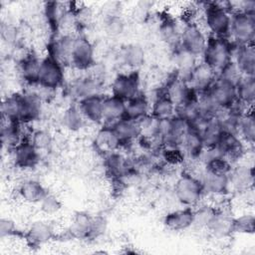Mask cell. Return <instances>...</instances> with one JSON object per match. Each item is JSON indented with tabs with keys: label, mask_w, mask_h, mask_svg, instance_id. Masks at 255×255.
<instances>
[{
	"label": "cell",
	"mask_w": 255,
	"mask_h": 255,
	"mask_svg": "<svg viewBox=\"0 0 255 255\" xmlns=\"http://www.w3.org/2000/svg\"><path fill=\"white\" fill-rule=\"evenodd\" d=\"M201 21L208 36L227 38L231 23V2H208L203 3Z\"/></svg>",
	"instance_id": "obj_1"
},
{
	"label": "cell",
	"mask_w": 255,
	"mask_h": 255,
	"mask_svg": "<svg viewBox=\"0 0 255 255\" xmlns=\"http://www.w3.org/2000/svg\"><path fill=\"white\" fill-rule=\"evenodd\" d=\"M173 193L176 201L186 207H195L205 197L199 177L190 170H182L177 176Z\"/></svg>",
	"instance_id": "obj_2"
},
{
	"label": "cell",
	"mask_w": 255,
	"mask_h": 255,
	"mask_svg": "<svg viewBox=\"0 0 255 255\" xmlns=\"http://www.w3.org/2000/svg\"><path fill=\"white\" fill-rule=\"evenodd\" d=\"M234 45L227 38L208 36L206 47L200 58L216 73L232 62Z\"/></svg>",
	"instance_id": "obj_3"
},
{
	"label": "cell",
	"mask_w": 255,
	"mask_h": 255,
	"mask_svg": "<svg viewBox=\"0 0 255 255\" xmlns=\"http://www.w3.org/2000/svg\"><path fill=\"white\" fill-rule=\"evenodd\" d=\"M96 64V48L93 42L85 34L79 32L74 37L70 68L80 73H86Z\"/></svg>",
	"instance_id": "obj_4"
},
{
	"label": "cell",
	"mask_w": 255,
	"mask_h": 255,
	"mask_svg": "<svg viewBox=\"0 0 255 255\" xmlns=\"http://www.w3.org/2000/svg\"><path fill=\"white\" fill-rule=\"evenodd\" d=\"M208 34L199 22H183L179 48L200 59L206 47Z\"/></svg>",
	"instance_id": "obj_5"
},
{
	"label": "cell",
	"mask_w": 255,
	"mask_h": 255,
	"mask_svg": "<svg viewBox=\"0 0 255 255\" xmlns=\"http://www.w3.org/2000/svg\"><path fill=\"white\" fill-rule=\"evenodd\" d=\"M255 15L242 12L231 14L228 40L235 46L254 45Z\"/></svg>",
	"instance_id": "obj_6"
},
{
	"label": "cell",
	"mask_w": 255,
	"mask_h": 255,
	"mask_svg": "<svg viewBox=\"0 0 255 255\" xmlns=\"http://www.w3.org/2000/svg\"><path fill=\"white\" fill-rule=\"evenodd\" d=\"M66 81V67L49 55L41 57L38 75V85L56 92L62 88Z\"/></svg>",
	"instance_id": "obj_7"
},
{
	"label": "cell",
	"mask_w": 255,
	"mask_h": 255,
	"mask_svg": "<svg viewBox=\"0 0 255 255\" xmlns=\"http://www.w3.org/2000/svg\"><path fill=\"white\" fill-rule=\"evenodd\" d=\"M59 236L55 224L46 218L32 221L24 231V240L31 248H40L56 240Z\"/></svg>",
	"instance_id": "obj_8"
},
{
	"label": "cell",
	"mask_w": 255,
	"mask_h": 255,
	"mask_svg": "<svg viewBox=\"0 0 255 255\" xmlns=\"http://www.w3.org/2000/svg\"><path fill=\"white\" fill-rule=\"evenodd\" d=\"M188 128V124L177 116L159 121L158 137L161 143V148L180 147V142Z\"/></svg>",
	"instance_id": "obj_9"
},
{
	"label": "cell",
	"mask_w": 255,
	"mask_h": 255,
	"mask_svg": "<svg viewBox=\"0 0 255 255\" xmlns=\"http://www.w3.org/2000/svg\"><path fill=\"white\" fill-rule=\"evenodd\" d=\"M111 95L128 101L140 93L138 71L122 72L115 75L111 82Z\"/></svg>",
	"instance_id": "obj_10"
},
{
	"label": "cell",
	"mask_w": 255,
	"mask_h": 255,
	"mask_svg": "<svg viewBox=\"0 0 255 255\" xmlns=\"http://www.w3.org/2000/svg\"><path fill=\"white\" fill-rule=\"evenodd\" d=\"M230 192L244 194L253 190L254 167L253 163L241 160L235 163L228 174Z\"/></svg>",
	"instance_id": "obj_11"
},
{
	"label": "cell",
	"mask_w": 255,
	"mask_h": 255,
	"mask_svg": "<svg viewBox=\"0 0 255 255\" xmlns=\"http://www.w3.org/2000/svg\"><path fill=\"white\" fill-rule=\"evenodd\" d=\"M197 176L201 181L205 197L208 196L213 198H225L231 193L229 178L227 174L215 173L201 166Z\"/></svg>",
	"instance_id": "obj_12"
},
{
	"label": "cell",
	"mask_w": 255,
	"mask_h": 255,
	"mask_svg": "<svg viewBox=\"0 0 255 255\" xmlns=\"http://www.w3.org/2000/svg\"><path fill=\"white\" fill-rule=\"evenodd\" d=\"M104 82L96 79L88 73H82V75L73 79L68 87L69 96L75 101V103L88 98L90 96L103 94Z\"/></svg>",
	"instance_id": "obj_13"
},
{
	"label": "cell",
	"mask_w": 255,
	"mask_h": 255,
	"mask_svg": "<svg viewBox=\"0 0 255 255\" xmlns=\"http://www.w3.org/2000/svg\"><path fill=\"white\" fill-rule=\"evenodd\" d=\"M13 165L22 170L36 168L41 161V153L34 147L28 138L20 142L16 147L9 151Z\"/></svg>",
	"instance_id": "obj_14"
},
{
	"label": "cell",
	"mask_w": 255,
	"mask_h": 255,
	"mask_svg": "<svg viewBox=\"0 0 255 255\" xmlns=\"http://www.w3.org/2000/svg\"><path fill=\"white\" fill-rule=\"evenodd\" d=\"M215 147L218 149L220 154L228 159L233 165L241 161L247 150L250 148L245 145L236 133L229 131L222 132Z\"/></svg>",
	"instance_id": "obj_15"
},
{
	"label": "cell",
	"mask_w": 255,
	"mask_h": 255,
	"mask_svg": "<svg viewBox=\"0 0 255 255\" xmlns=\"http://www.w3.org/2000/svg\"><path fill=\"white\" fill-rule=\"evenodd\" d=\"M103 166L112 180L121 179L134 169L133 159L121 149L103 156Z\"/></svg>",
	"instance_id": "obj_16"
},
{
	"label": "cell",
	"mask_w": 255,
	"mask_h": 255,
	"mask_svg": "<svg viewBox=\"0 0 255 255\" xmlns=\"http://www.w3.org/2000/svg\"><path fill=\"white\" fill-rule=\"evenodd\" d=\"M216 79L217 73L205 62L199 60L192 68L186 81L197 94H200L207 92Z\"/></svg>",
	"instance_id": "obj_17"
},
{
	"label": "cell",
	"mask_w": 255,
	"mask_h": 255,
	"mask_svg": "<svg viewBox=\"0 0 255 255\" xmlns=\"http://www.w3.org/2000/svg\"><path fill=\"white\" fill-rule=\"evenodd\" d=\"M75 35L56 34L47 43V55L51 56L64 67H70V57Z\"/></svg>",
	"instance_id": "obj_18"
},
{
	"label": "cell",
	"mask_w": 255,
	"mask_h": 255,
	"mask_svg": "<svg viewBox=\"0 0 255 255\" xmlns=\"http://www.w3.org/2000/svg\"><path fill=\"white\" fill-rule=\"evenodd\" d=\"M43 101L30 90L21 92V108L19 123L31 125L40 121L43 115Z\"/></svg>",
	"instance_id": "obj_19"
},
{
	"label": "cell",
	"mask_w": 255,
	"mask_h": 255,
	"mask_svg": "<svg viewBox=\"0 0 255 255\" xmlns=\"http://www.w3.org/2000/svg\"><path fill=\"white\" fill-rule=\"evenodd\" d=\"M93 147L102 157L122 149V143L110 125H101L94 135Z\"/></svg>",
	"instance_id": "obj_20"
},
{
	"label": "cell",
	"mask_w": 255,
	"mask_h": 255,
	"mask_svg": "<svg viewBox=\"0 0 255 255\" xmlns=\"http://www.w3.org/2000/svg\"><path fill=\"white\" fill-rule=\"evenodd\" d=\"M234 215L231 210L218 207L213 215L206 231L216 239H227L233 234Z\"/></svg>",
	"instance_id": "obj_21"
},
{
	"label": "cell",
	"mask_w": 255,
	"mask_h": 255,
	"mask_svg": "<svg viewBox=\"0 0 255 255\" xmlns=\"http://www.w3.org/2000/svg\"><path fill=\"white\" fill-rule=\"evenodd\" d=\"M94 215L87 211H77L65 230L67 237L78 240H91Z\"/></svg>",
	"instance_id": "obj_22"
},
{
	"label": "cell",
	"mask_w": 255,
	"mask_h": 255,
	"mask_svg": "<svg viewBox=\"0 0 255 255\" xmlns=\"http://www.w3.org/2000/svg\"><path fill=\"white\" fill-rule=\"evenodd\" d=\"M41 57L34 51H28L23 57L16 61V71L20 80L27 86H33L38 83Z\"/></svg>",
	"instance_id": "obj_23"
},
{
	"label": "cell",
	"mask_w": 255,
	"mask_h": 255,
	"mask_svg": "<svg viewBox=\"0 0 255 255\" xmlns=\"http://www.w3.org/2000/svg\"><path fill=\"white\" fill-rule=\"evenodd\" d=\"M48 192L47 187L39 179L33 177L22 179L16 188L18 198L32 205H38Z\"/></svg>",
	"instance_id": "obj_24"
},
{
	"label": "cell",
	"mask_w": 255,
	"mask_h": 255,
	"mask_svg": "<svg viewBox=\"0 0 255 255\" xmlns=\"http://www.w3.org/2000/svg\"><path fill=\"white\" fill-rule=\"evenodd\" d=\"M145 58V50L138 43L126 44L118 53L119 63L128 71H138L143 66Z\"/></svg>",
	"instance_id": "obj_25"
},
{
	"label": "cell",
	"mask_w": 255,
	"mask_h": 255,
	"mask_svg": "<svg viewBox=\"0 0 255 255\" xmlns=\"http://www.w3.org/2000/svg\"><path fill=\"white\" fill-rule=\"evenodd\" d=\"M207 94L217 109L231 108L237 102L235 87L218 78L207 91Z\"/></svg>",
	"instance_id": "obj_26"
},
{
	"label": "cell",
	"mask_w": 255,
	"mask_h": 255,
	"mask_svg": "<svg viewBox=\"0 0 255 255\" xmlns=\"http://www.w3.org/2000/svg\"><path fill=\"white\" fill-rule=\"evenodd\" d=\"M193 207L182 206V208L173 209L164 214L162 218L163 226L174 232L188 230L192 227Z\"/></svg>",
	"instance_id": "obj_27"
},
{
	"label": "cell",
	"mask_w": 255,
	"mask_h": 255,
	"mask_svg": "<svg viewBox=\"0 0 255 255\" xmlns=\"http://www.w3.org/2000/svg\"><path fill=\"white\" fill-rule=\"evenodd\" d=\"M232 62L236 65L242 76L255 77V48L254 45L235 46L233 48Z\"/></svg>",
	"instance_id": "obj_28"
},
{
	"label": "cell",
	"mask_w": 255,
	"mask_h": 255,
	"mask_svg": "<svg viewBox=\"0 0 255 255\" xmlns=\"http://www.w3.org/2000/svg\"><path fill=\"white\" fill-rule=\"evenodd\" d=\"M70 9L71 6H68L62 2L51 1L44 3L43 18L51 32V36L59 33L60 24Z\"/></svg>",
	"instance_id": "obj_29"
},
{
	"label": "cell",
	"mask_w": 255,
	"mask_h": 255,
	"mask_svg": "<svg viewBox=\"0 0 255 255\" xmlns=\"http://www.w3.org/2000/svg\"><path fill=\"white\" fill-rule=\"evenodd\" d=\"M105 95L98 94L77 102V106L88 124L102 125L103 102Z\"/></svg>",
	"instance_id": "obj_30"
},
{
	"label": "cell",
	"mask_w": 255,
	"mask_h": 255,
	"mask_svg": "<svg viewBox=\"0 0 255 255\" xmlns=\"http://www.w3.org/2000/svg\"><path fill=\"white\" fill-rule=\"evenodd\" d=\"M110 126H112L113 129L121 140L122 148L130 145L139 138V128L136 121L125 117Z\"/></svg>",
	"instance_id": "obj_31"
},
{
	"label": "cell",
	"mask_w": 255,
	"mask_h": 255,
	"mask_svg": "<svg viewBox=\"0 0 255 255\" xmlns=\"http://www.w3.org/2000/svg\"><path fill=\"white\" fill-rule=\"evenodd\" d=\"M126 101L113 96H105L103 102L102 125H113L117 121L125 118Z\"/></svg>",
	"instance_id": "obj_32"
},
{
	"label": "cell",
	"mask_w": 255,
	"mask_h": 255,
	"mask_svg": "<svg viewBox=\"0 0 255 255\" xmlns=\"http://www.w3.org/2000/svg\"><path fill=\"white\" fill-rule=\"evenodd\" d=\"M24 125L20 123L2 122L1 128V142L3 148H6L8 152L16 147L24 139L28 138V134L24 132Z\"/></svg>",
	"instance_id": "obj_33"
},
{
	"label": "cell",
	"mask_w": 255,
	"mask_h": 255,
	"mask_svg": "<svg viewBox=\"0 0 255 255\" xmlns=\"http://www.w3.org/2000/svg\"><path fill=\"white\" fill-rule=\"evenodd\" d=\"M180 148L185 155V159H190L193 162H198V159L205 147L200 133L188 128L180 142Z\"/></svg>",
	"instance_id": "obj_34"
},
{
	"label": "cell",
	"mask_w": 255,
	"mask_h": 255,
	"mask_svg": "<svg viewBox=\"0 0 255 255\" xmlns=\"http://www.w3.org/2000/svg\"><path fill=\"white\" fill-rule=\"evenodd\" d=\"M182 25L169 16H165L161 19L158 25V34L163 43H165L172 50L179 46L180 34Z\"/></svg>",
	"instance_id": "obj_35"
},
{
	"label": "cell",
	"mask_w": 255,
	"mask_h": 255,
	"mask_svg": "<svg viewBox=\"0 0 255 255\" xmlns=\"http://www.w3.org/2000/svg\"><path fill=\"white\" fill-rule=\"evenodd\" d=\"M60 125L69 132H79L89 124L80 112L77 104L74 103L62 112L60 116Z\"/></svg>",
	"instance_id": "obj_36"
},
{
	"label": "cell",
	"mask_w": 255,
	"mask_h": 255,
	"mask_svg": "<svg viewBox=\"0 0 255 255\" xmlns=\"http://www.w3.org/2000/svg\"><path fill=\"white\" fill-rule=\"evenodd\" d=\"M148 114H150V100L142 92L126 101V118L138 122Z\"/></svg>",
	"instance_id": "obj_37"
},
{
	"label": "cell",
	"mask_w": 255,
	"mask_h": 255,
	"mask_svg": "<svg viewBox=\"0 0 255 255\" xmlns=\"http://www.w3.org/2000/svg\"><path fill=\"white\" fill-rule=\"evenodd\" d=\"M236 134L247 147L253 148L255 142V119L253 109L243 113L238 120Z\"/></svg>",
	"instance_id": "obj_38"
},
{
	"label": "cell",
	"mask_w": 255,
	"mask_h": 255,
	"mask_svg": "<svg viewBox=\"0 0 255 255\" xmlns=\"http://www.w3.org/2000/svg\"><path fill=\"white\" fill-rule=\"evenodd\" d=\"M150 115L157 120H167L175 116V104L163 92L159 91L150 102Z\"/></svg>",
	"instance_id": "obj_39"
},
{
	"label": "cell",
	"mask_w": 255,
	"mask_h": 255,
	"mask_svg": "<svg viewBox=\"0 0 255 255\" xmlns=\"http://www.w3.org/2000/svg\"><path fill=\"white\" fill-rule=\"evenodd\" d=\"M237 102L251 109L255 102V77L243 76L235 86Z\"/></svg>",
	"instance_id": "obj_40"
},
{
	"label": "cell",
	"mask_w": 255,
	"mask_h": 255,
	"mask_svg": "<svg viewBox=\"0 0 255 255\" xmlns=\"http://www.w3.org/2000/svg\"><path fill=\"white\" fill-rule=\"evenodd\" d=\"M21 108V92H14L3 98L1 103L2 120L5 122L19 123Z\"/></svg>",
	"instance_id": "obj_41"
},
{
	"label": "cell",
	"mask_w": 255,
	"mask_h": 255,
	"mask_svg": "<svg viewBox=\"0 0 255 255\" xmlns=\"http://www.w3.org/2000/svg\"><path fill=\"white\" fill-rule=\"evenodd\" d=\"M216 210L217 206L215 204L204 203L203 201L193 207V219L191 228L195 230L206 231Z\"/></svg>",
	"instance_id": "obj_42"
},
{
	"label": "cell",
	"mask_w": 255,
	"mask_h": 255,
	"mask_svg": "<svg viewBox=\"0 0 255 255\" xmlns=\"http://www.w3.org/2000/svg\"><path fill=\"white\" fill-rule=\"evenodd\" d=\"M28 139L34 145V147L41 153L49 152L54 146V136L50 130L46 128L32 129L29 133Z\"/></svg>",
	"instance_id": "obj_43"
},
{
	"label": "cell",
	"mask_w": 255,
	"mask_h": 255,
	"mask_svg": "<svg viewBox=\"0 0 255 255\" xmlns=\"http://www.w3.org/2000/svg\"><path fill=\"white\" fill-rule=\"evenodd\" d=\"M223 131L224 130L218 120L215 117L210 118L200 132L204 147H215Z\"/></svg>",
	"instance_id": "obj_44"
},
{
	"label": "cell",
	"mask_w": 255,
	"mask_h": 255,
	"mask_svg": "<svg viewBox=\"0 0 255 255\" xmlns=\"http://www.w3.org/2000/svg\"><path fill=\"white\" fill-rule=\"evenodd\" d=\"M126 20L121 13L110 14L104 16L103 30L105 34L110 38H118L125 33Z\"/></svg>",
	"instance_id": "obj_45"
},
{
	"label": "cell",
	"mask_w": 255,
	"mask_h": 255,
	"mask_svg": "<svg viewBox=\"0 0 255 255\" xmlns=\"http://www.w3.org/2000/svg\"><path fill=\"white\" fill-rule=\"evenodd\" d=\"M255 230V217L253 212L245 211L234 215L233 234H253Z\"/></svg>",
	"instance_id": "obj_46"
},
{
	"label": "cell",
	"mask_w": 255,
	"mask_h": 255,
	"mask_svg": "<svg viewBox=\"0 0 255 255\" xmlns=\"http://www.w3.org/2000/svg\"><path fill=\"white\" fill-rule=\"evenodd\" d=\"M38 206H39L40 212L43 215L50 217L58 214L62 210L63 203L55 193H52L49 191L44 196V198L40 201Z\"/></svg>",
	"instance_id": "obj_47"
},
{
	"label": "cell",
	"mask_w": 255,
	"mask_h": 255,
	"mask_svg": "<svg viewBox=\"0 0 255 255\" xmlns=\"http://www.w3.org/2000/svg\"><path fill=\"white\" fill-rule=\"evenodd\" d=\"M24 231H21L15 222L10 217H1L0 219V238L2 240L23 237Z\"/></svg>",
	"instance_id": "obj_48"
},
{
	"label": "cell",
	"mask_w": 255,
	"mask_h": 255,
	"mask_svg": "<svg viewBox=\"0 0 255 255\" xmlns=\"http://www.w3.org/2000/svg\"><path fill=\"white\" fill-rule=\"evenodd\" d=\"M242 77V74L240 73V71L233 62L229 63L227 66H225L221 71L217 73V78L219 80H222L234 87L237 85V83L240 81Z\"/></svg>",
	"instance_id": "obj_49"
}]
</instances>
